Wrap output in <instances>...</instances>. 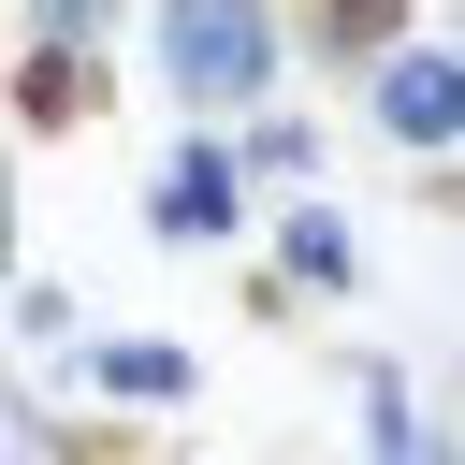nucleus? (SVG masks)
Masks as SVG:
<instances>
[{
	"instance_id": "f257e3e1",
	"label": "nucleus",
	"mask_w": 465,
	"mask_h": 465,
	"mask_svg": "<svg viewBox=\"0 0 465 465\" xmlns=\"http://www.w3.org/2000/svg\"><path fill=\"white\" fill-rule=\"evenodd\" d=\"M262 73H276V29L247 0H174V87L189 102H247Z\"/></svg>"
},
{
	"instance_id": "f03ea898",
	"label": "nucleus",
	"mask_w": 465,
	"mask_h": 465,
	"mask_svg": "<svg viewBox=\"0 0 465 465\" xmlns=\"http://www.w3.org/2000/svg\"><path fill=\"white\" fill-rule=\"evenodd\" d=\"M378 116L407 145H450L465 131V58H378Z\"/></svg>"
},
{
	"instance_id": "7ed1b4c3",
	"label": "nucleus",
	"mask_w": 465,
	"mask_h": 465,
	"mask_svg": "<svg viewBox=\"0 0 465 465\" xmlns=\"http://www.w3.org/2000/svg\"><path fill=\"white\" fill-rule=\"evenodd\" d=\"M160 232H189V247L232 232V160H218V145H189V160L160 174Z\"/></svg>"
},
{
	"instance_id": "20e7f679",
	"label": "nucleus",
	"mask_w": 465,
	"mask_h": 465,
	"mask_svg": "<svg viewBox=\"0 0 465 465\" xmlns=\"http://www.w3.org/2000/svg\"><path fill=\"white\" fill-rule=\"evenodd\" d=\"M291 276H320V291H334V276H349V232H334V218H291Z\"/></svg>"
},
{
	"instance_id": "39448f33",
	"label": "nucleus",
	"mask_w": 465,
	"mask_h": 465,
	"mask_svg": "<svg viewBox=\"0 0 465 465\" xmlns=\"http://www.w3.org/2000/svg\"><path fill=\"white\" fill-rule=\"evenodd\" d=\"M320 29H334V44H363V58H378V44H392V0H334V15H320Z\"/></svg>"
},
{
	"instance_id": "423d86ee",
	"label": "nucleus",
	"mask_w": 465,
	"mask_h": 465,
	"mask_svg": "<svg viewBox=\"0 0 465 465\" xmlns=\"http://www.w3.org/2000/svg\"><path fill=\"white\" fill-rule=\"evenodd\" d=\"M102 15H116V0H44V58H73V44L102 29Z\"/></svg>"
}]
</instances>
